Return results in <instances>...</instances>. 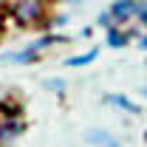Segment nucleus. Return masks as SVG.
<instances>
[{
    "instance_id": "f257e3e1",
    "label": "nucleus",
    "mask_w": 147,
    "mask_h": 147,
    "mask_svg": "<svg viewBox=\"0 0 147 147\" xmlns=\"http://www.w3.org/2000/svg\"><path fill=\"white\" fill-rule=\"evenodd\" d=\"M45 11H48L45 0H11L9 3V14L14 17V23L26 26V28L42 23L45 20Z\"/></svg>"
},
{
    "instance_id": "4468645a",
    "label": "nucleus",
    "mask_w": 147,
    "mask_h": 147,
    "mask_svg": "<svg viewBox=\"0 0 147 147\" xmlns=\"http://www.w3.org/2000/svg\"><path fill=\"white\" fill-rule=\"evenodd\" d=\"M6 3H11V0H0V9H3V6H6Z\"/></svg>"
},
{
    "instance_id": "9b49d317",
    "label": "nucleus",
    "mask_w": 147,
    "mask_h": 147,
    "mask_svg": "<svg viewBox=\"0 0 147 147\" xmlns=\"http://www.w3.org/2000/svg\"><path fill=\"white\" fill-rule=\"evenodd\" d=\"M45 88H48V91L62 93V91H65V82H62V79H45Z\"/></svg>"
},
{
    "instance_id": "f03ea898",
    "label": "nucleus",
    "mask_w": 147,
    "mask_h": 147,
    "mask_svg": "<svg viewBox=\"0 0 147 147\" xmlns=\"http://www.w3.org/2000/svg\"><path fill=\"white\" fill-rule=\"evenodd\" d=\"M65 40H68V37H62V34H45V37H40V40H34V42H28L23 51L6 54L3 59H9V62H37L45 48H51V45H57V42H65Z\"/></svg>"
},
{
    "instance_id": "39448f33",
    "label": "nucleus",
    "mask_w": 147,
    "mask_h": 147,
    "mask_svg": "<svg viewBox=\"0 0 147 147\" xmlns=\"http://www.w3.org/2000/svg\"><path fill=\"white\" fill-rule=\"evenodd\" d=\"M23 130H26L23 119H3L0 122V144L3 142H14L17 136H23Z\"/></svg>"
},
{
    "instance_id": "423d86ee",
    "label": "nucleus",
    "mask_w": 147,
    "mask_h": 147,
    "mask_svg": "<svg viewBox=\"0 0 147 147\" xmlns=\"http://www.w3.org/2000/svg\"><path fill=\"white\" fill-rule=\"evenodd\" d=\"M88 142L99 147H119V139L110 136L108 130H88Z\"/></svg>"
},
{
    "instance_id": "6e6552de",
    "label": "nucleus",
    "mask_w": 147,
    "mask_h": 147,
    "mask_svg": "<svg viewBox=\"0 0 147 147\" xmlns=\"http://www.w3.org/2000/svg\"><path fill=\"white\" fill-rule=\"evenodd\" d=\"M127 42H133V40L127 37L125 28H110V31H108V45H110V48H116V51H119V48H125Z\"/></svg>"
},
{
    "instance_id": "ddd939ff",
    "label": "nucleus",
    "mask_w": 147,
    "mask_h": 147,
    "mask_svg": "<svg viewBox=\"0 0 147 147\" xmlns=\"http://www.w3.org/2000/svg\"><path fill=\"white\" fill-rule=\"evenodd\" d=\"M3 23H6V11L0 9V31H3Z\"/></svg>"
},
{
    "instance_id": "7ed1b4c3",
    "label": "nucleus",
    "mask_w": 147,
    "mask_h": 147,
    "mask_svg": "<svg viewBox=\"0 0 147 147\" xmlns=\"http://www.w3.org/2000/svg\"><path fill=\"white\" fill-rule=\"evenodd\" d=\"M136 3L139 0H113L108 6V11L113 14V20H116L119 28L127 26V23H133V17H136Z\"/></svg>"
},
{
    "instance_id": "f8f14e48",
    "label": "nucleus",
    "mask_w": 147,
    "mask_h": 147,
    "mask_svg": "<svg viewBox=\"0 0 147 147\" xmlns=\"http://www.w3.org/2000/svg\"><path fill=\"white\" fill-rule=\"evenodd\" d=\"M136 45H139L142 51H147V31H142V34L136 37Z\"/></svg>"
},
{
    "instance_id": "20e7f679",
    "label": "nucleus",
    "mask_w": 147,
    "mask_h": 147,
    "mask_svg": "<svg viewBox=\"0 0 147 147\" xmlns=\"http://www.w3.org/2000/svg\"><path fill=\"white\" fill-rule=\"evenodd\" d=\"M105 105H113V108L125 110V113H130V116H142V105L133 102V99L125 96V93H105Z\"/></svg>"
},
{
    "instance_id": "1a4fd4ad",
    "label": "nucleus",
    "mask_w": 147,
    "mask_h": 147,
    "mask_svg": "<svg viewBox=\"0 0 147 147\" xmlns=\"http://www.w3.org/2000/svg\"><path fill=\"white\" fill-rule=\"evenodd\" d=\"M133 23L142 26L147 31V0H139V3H136V17H133Z\"/></svg>"
},
{
    "instance_id": "9d476101",
    "label": "nucleus",
    "mask_w": 147,
    "mask_h": 147,
    "mask_svg": "<svg viewBox=\"0 0 147 147\" xmlns=\"http://www.w3.org/2000/svg\"><path fill=\"white\" fill-rule=\"evenodd\" d=\"M96 26H102L105 31H110V28H119V26H116V20H113V14H110L108 9H105V11L96 17Z\"/></svg>"
},
{
    "instance_id": "0eeeda50",
    "label": "nucleus",
    "mask_w": 147,
    "mask_h": 147,
    "mask_svg": "<svg viewBox=\"0 0 147 147\" xmlns=\"http://www.w3.org/2000/svg\"><path fill=\"white\" fill-rule=\"evenodd\" d=\"M96 57H99V48H91V51H85V54L68 57V59H65V65H68V68H82V65H91Z\"/></svg>"
},
{
    "instance_id": "2eb2a0df",
    "label": "nucleus",
    "mask_w": 147,
    "mask_h": 147,
    "mask_svg": "<svg viewBox=\"0 0 147 147\" xmlns=\"http://www.w3.org/2000/svg\"><path fill=\"white\" fill-rule=\"evenodd\" d=\"M142 96H144V99H147V88H142Z\"/></svg>"
}]
</instances>
